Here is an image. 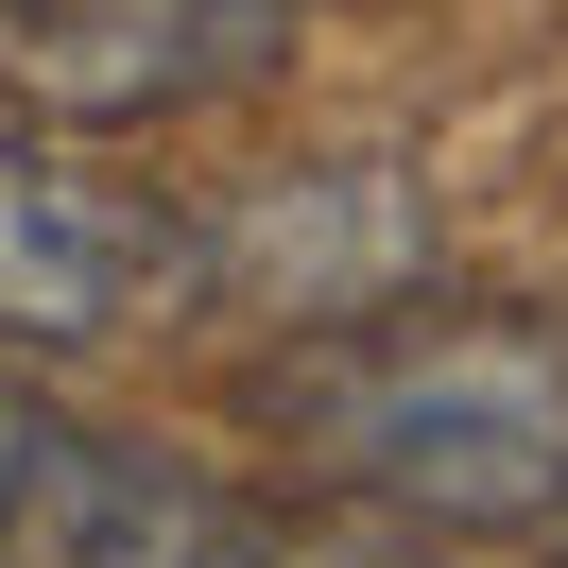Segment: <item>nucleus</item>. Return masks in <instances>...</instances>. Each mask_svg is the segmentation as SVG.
Masks as SVG:
<instances>
[{"mask_svg": "<svg viewBox=\"0 0 568 568\" xmlns=\"http://www.w3.org/2000/svg\"><path fill=\"white\" fill-rule=\"evenodd\" d=\"M258 430L311 499L396 534H568V327L534 311H396L293 327L258 362Z\"/></svg>", "mask_w": 568, "mask_h": 568, "instance_id": "f257e3e1", "label": "nucleus"}, {"mask_svg": "<svg viewBox=\"0 0 568 568\" xmlns=\"http://www.w3.org/2000/svg\"><path fill=\"white\" fill-rule=\"evenodd\" d=\"M173 483H190L173 448L87 430L36 362L0 345V568H139V534H155Z\"/></svg>", "mask_w": 568, "mask_h": 568, "instance_id": "39448f33", "label": "nucleus"}, {"mask_svg": "<svg viewBox=\"0 0 568 568\" xmlns=\"http://www.w3.org/2000/svg\"><path fill=\"white\" fill-rule=\"evenodd\" d=\"M190 258L258 327H362L396 293H430V190L396 155H276L190 207Z\"/></svg>", "mask_w": 568, "mask_h": 568, "instance_id": "7ed1b4c3", "label": "nucleus"}, {"mask_svg": "<svg viewBox=\"0 0 568 568\" xmlns=\"http://www.w3.org/2000/svg\"><path fill=\"white\" fill-rule=\"evenodd\" d=\"M207 258H190V207L87 173L70 139H0V345L18 362H87L139 345L155 311H190Z\"/></svg>", "mask_w": 568, "mask_h": 568, "instance_id": "20e7f679", "label": "nucleus"}, {"mask_svg": "<svg viewBox=\"0 0 568 568\" xmlns=\"http://www.w3.org/2000/svg\"><path fill=\"white\" fill-rule=\"evenodd\" d=\"M276 568H430V534H396V517H276Z\"/></svg>", "mask_w": 568, "mask_h": 568, "instance_id": "423d86ee", "label": "nucleus"}, {"mask_svg": "<svg viewBox=\"0 0 568 568\" xmlns=\"http://www.w3.org/2000/svg\"><path fill=\"white\" fill-rule=\"evenodd\" d=\"M293 52V0H0V139H139Z\"/></svg>", "mask_w": 568, "mask_h": 568, "instance_id": "f03ea898", "label": "nucleus"}]
</instances>
